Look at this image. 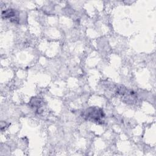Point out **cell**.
Segmentation results:
<instances>
[{
    "label": "cell",
    "instance_id": "2",
    "mask_svg": "<svg viewBox=\"0 0 156 156\" xmlns=\"http://www.w3.org/2000/svg\"><path fill=\"white\" fill-rule=\"evenodd\" d=\"M116 93L120 96L122 101L126 102H133L137 98L135 92L126 88H119L117 90Z\"/></svg>",
    "mask_w": 156,
    "mask_h": 156
},
{
    "label": "cell",
    "instance_id": "4",
    "mask_svg": "<svg viewBox=\"0 0 156 156\" xmlns=\"http://www.w3.org/2000/svg\"><path fill=\"white\" fill-rule=\"evenodd\" d=\"M30 104L32 108H35V110L37 112L40 111V109L42 106L41 102L38 98H32L30 102Z\"/></svg>",
    "mask_w": 156,
    "mask_h": 156
},
{
    "label": "cell",
    "instance_id": "3",
    "mask_svg": "<svg viewBox=\"0 0 156 156\" xmlns=\"http://www.w3.org/2000/svg\"><path fill=\"white\" fill-rule=\"evenodd\" d=\"M18 12L15 9H8L2 12V18H5L10 20L12 22L14 23H18L19 22V18L18 16Z\"/></svg>",
    "mask_w": 156,
    "mask_h": 156
},
{
    "label": "cell",
    "instance_id": "1",
    "mask_svg": "<svg viewBox=\"0 0 156 156\" xmlns=\"http://www.w3.org/2000/svg\"><path fill=\"white\" fill-rule=\"evenodd\" d=\"M82 116L87 121L96 123H102L104 121L103 119L104 118L105 115L101 108L91 107L83 112Z\"/></svg>",
    "mask_w": 156,
    "mask_h": 156
}]
</instances>
